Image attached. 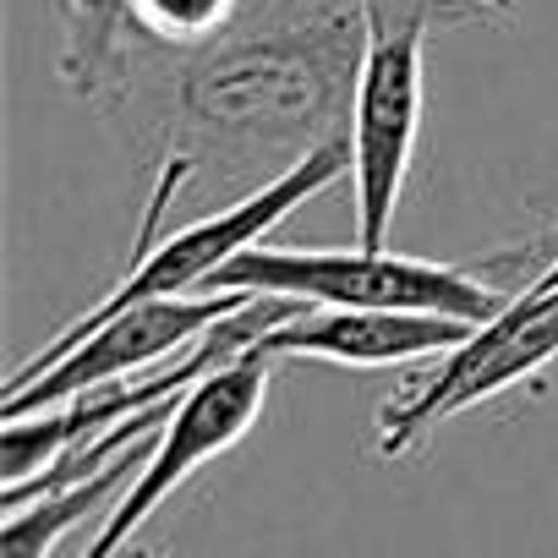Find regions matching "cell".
I'll return each instance as SVG.
<instances>
[{"instance_id": "cell-1", "label": "cell", "mask_w": 558, "mask_h": 558, "mask_svg": "<svg viewBox=\"0 0 558 558\" xmlns=\"http://www.w3.org/2000/svg\"><path fill=\"white\" fill-rule=\"evenodd\" d=\"M170 61L165 154L192 181L257 192L351 137L367 0H246L219 39Z\"/></svg>"}, {"instance_id": "cell-11", "label": "cell", "mask_w": 558, "mask_h": 558, "mask_svg": "<svg viewBox=\"0 0 558 558\" xmlns=\"http://www.w3.org/2000/svg\"><path fill=\"white\" fill-rule=\"evenodd\" d=\"M471 7H482L487 17H504V12H514V0H471Z\"/></svg>"}, {"instance_id": "cell-5", "label": "cell", "mask_w": 558, "mask_h": 558, "mask_svg": "<svg viewBox=\"0 0 558 558\" xmlns=\"http://www.w3.org/2000/svg\"><path fill=\"white\" fill-rule=\"evenodd\" d=\"M553 362H558V291H547V296L514 291L498 318L471 329L465 345L438 356V367L427 378H416L378 411V454L384 460L416 454L433 438V427H444L449 416H460L525 378H542Z\"/></svg>"}, {"instance_id": "cell-2", "label": "cell", "mask_w": 558, "mask_h": 558, "mask_svg": "<svg viewBox=\"0 0 558 558\" xmlns=\"http://www.w3.org/2000/svg\"><path fill=\"white\" fill-rule=\"evenodd\" d=\"M208 291L291 307H351V313H433L487 324L514 291H498L465 263L405 257L389 246H252Z\"/></svg>"}, {"instance_id": "cell-12", "label": "cell", "mask_w": 558, "mask_h": 558, "mask_svg": "<svg viewBox=\"0 0 558 558\" xmlns=\"http://www.w3.org/2000/svg\"><path fill=\"white\" fill-rule=\"evenodd\" d=\"M126 558H165V553H154V547H126Z\"/></svg>"}, {"instance_id": "cell-9", "label": "cell", "mask_w": 558, "mask_h": 558, "mask_svg": "<svg viewBox=\"0 0 558 558\" xmlns=\"http://www.w3.org/2000/svg\"><path fill=\"white\" fill-rule=\"evenodd\" d=\"M246 0H126L132 34L148 56H186L208 39H219Z\"/></svg>"}, {"instance_id": "cell-7", "label": "cell", "mask_w": 558, "mask_h": 558, "mask_svg": "<svg viewBox=\"0 0 558 558\" xmlns=\"http://www.w3.org/2000/svg\"><path fill=\"white\" fill-rule=\"evenodd\" d=\"M476 324L433 318V313H351V307H307L257 340L268 362H335V367H411L427 356H449L471 340Z\"/></svg>"}, {"instance_id": "cell-3", "label": "cell", "mask_w": 558, "mask_h": 558, "mask_svg": "<svg viewBox=\"0 0 558 558\" xmlns=\"http://www.w3.org/2000/svg\"><path fill=\"white\" fill-rule=\"evenodd\" d=\"M487 17L471 0H367V61L351 110V208L356 246H384L405 197L422 105H427V34L433 23Z\"/></svg>"}, {"instance_id": "cell-4", "label": "cell", "mask_w": 558, "mask_h": 558, "mask_svg": "<svg viewBox=\"0 0 558 558\" xmlns=\"http://www.w3.org/2000/svg\"><path fill=\"white\" fill-rule=\"evenodd\" d=\"M246 307V296H170V302H143L126 307L94 329H61L45 351H34L0 395V422H17L66 400H83L105 384L159 373V362H181L197 351L219 324H230Z\"/></svg>"}, {"instance_id": "cell-8", "label": "cell", "mask_w": 558, "mask_h": 558, "mask_svg": "<svg viewBox=\"0 0 558 558\" xmlns=\"http://www.w3.org/2000/svg\"><path fill=\"white\" fill-rule=\"evenodd\" d=\"M143 460H148V444L126 449L116 465H105L88 482H72V487H56L45 498H28V504L7 509V525H0V558H50L83 520L105 514L116 504V493H126V482L143 471Z\"/></svg>"}, {"instance_id": "cell-10", "label": "cell", "mask_w": 558, "mask_h": 558, "mask_svg": "<svg viewBox=\"0 0 558 558\" xmlns=\"http://www.w3.org/2000/svg\"><path fill=\"white\" fill-rule=\"evenodd\" d=\"M520 291H531V296H547V291H558V252L547 257V268H542V274H531V279H525Z\"/></svg>"}, {"instance_id": "cell-6", "label": "cell", "mask_w": 558, "mask_h": 558, "mask_svg": "<svg viewBox=\"0 0 558 558\" xmlns=\"http://www.w3.org/2000/svg\"><path fill=\"white\" fill-rule=\"evenodd\" d=\"M268 356L257 345H246L241 356H230L225 367H214L203 384H192V395L175 405V416L159 427V438L148 444L143 471L126 482V493L99 514V531L88 536V547L77 558H126L132 536L143 531V520L175 493L186 487L208 460L230 454L252 422L263 416L268 400Z\"/></svg>"}]
</instances>
